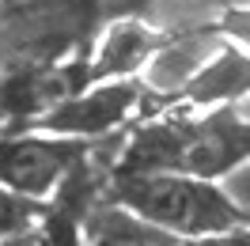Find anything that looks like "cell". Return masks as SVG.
I'll return each mask as SVG.
<instances>
[{
    "mask_svg": "<svg viewBox=\"0 0 250 246\" xmlns=\"http://www.w3.org/2000/svg\"><path fill=\"white\" fill-rule=\"evenodd\" d=\"M95 140L64 137L49 129H4L0 133V185L19 197L49 201L61 189L64 178H72L91 159Z\"/></svg>",
    "mask_w": 250,
    "mask_h": 246,
    "instance_id": "4",
    "label": "cell"
},
{
    "mask_svg": "<svg viewBox=\"0 0 250 246\" xmlns=\"http://www.w3.org/2000/svg\"><path fill=\"white\" fill-rule=\"evenodd\" d=\"M163 42H167V34H159L156 27L144 23L141 16L110 19L106 27L91 38V46L83 49V72H87V83L141 76L144 64L152 61V53H156Z\"/></svg>",
    "mask_w": 250,
    "mask_h": 246,
    "instance_id": "6",
    "label": "cell"
},
{
    "mask_svg": "<svg viewBox=\"0 0 250 246\" xmlns=\"http://www.w3.org/2000/svg\"><path fill=\"white\" fill-rule=\"evenodd\" d=\"M250 159V118L235 102H212L205 114H167L144 122L118 152V170H178L220 178Z\"/></svg>",
    "mask_w": 250,
    "mask_h": 246,
    "instance_id": "1",
    "label": "cell"
},
{
    "mask_svg": "<svg viewBox=\"0 0 250 246\" xmlns=\"http://www.w3.org/2000/svg\"><path fill=\"white\" fill-rule=\"evenodd\" d=\"M110 201L137 212L152 227L167 231L174 243H216L224 235L250 227L243 212L212 178L178 174V170H110Z\"/></svg>",
    "mask_w": 250,
    "mask_h": 246,
    "instance_id": "2",
    "label": "cell"
},
{
    "mask_svg": "<svg viewBox=\"0 0 250 246\" xmlns=\"http://www.w3.org/2000/svg\"><path fill=\"white\" fill-rule=\"evenodd\" d=\"M148 99L141 76L125 80H99V83H83L80 91L57 99L49 110H42L34 118V129H49V133H64V137H83L99 140L125 129V122L141 110Z\"/></svg>",
    "mask_w": 250,
    "mask_h": 246,
    "instance_id": "5",
    "label": "cell"
},
{
    "mask_svg": "<svg viewBox=\"0 0 250 246\" xmlns=\"http://www.w3.org/2000/svg\"><path fill=\"white\" fill-rule=\"evenodd\" d=\"M95 19L99 0H0V68L83 53L95 38Z\"/></svg>",
    "mask_w": 250,
    "mask_h": 246,
    "instance_id": "3",
    "label": "cell"
},
{
    "mask_svg": "<svg viewBox=\"0 0 250 246\" xmlns=\"http://www.w3.org/2000/svg\"><path fill=\"white\" fill-rule=\"evenodd\" d=\"M212 31H216L224 42H231V46H239V49H247V53H250V4L224 8Z\"/></svg>",
    "mask_w": 250,
    "mask_h": 246,
    "instance_id": "8",
    "label": "cell"
},
{
    "mask_svg": "<svg viewBox=\"0 0 250 246\" xmlns=\"http://www.w3.org/2000/svg\"><path fill=\"white\" fill-rule=\"evenodd\" d=\"M49 201H31L19 197L12 189L0 185V243H19L27 231L38 224V216L46 212Z\"/></svg>",
    "mask_w": 250,
    "mask_h": 246,
    "instance_id": "7",
    "label": "cell"
}]
</instances>
